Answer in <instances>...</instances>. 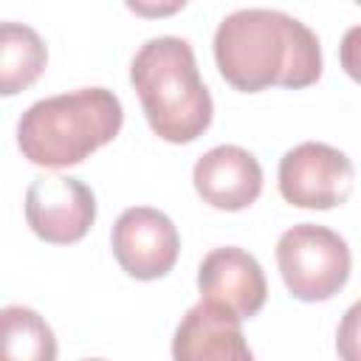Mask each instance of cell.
Instances as JSON below:
<instances>
[{"mask_svg":"<svg viewBox=\"0 0 361 361\" xmlns=\"http://www.w3.org/2000/svg\"><path fill=\"white\" fill-rule=\"evenodd\" d=\"M214 62L220 76L243 93H259L271 85L296 90L322 76V45L293 14L237 8L214 31Z\"/></svg>","mask_w":361,"mask_h":361,"instance_id":"6da1fadb","label":"cell"},{"mask_svg":"<svg viewBox=\"0 0 361 361\" xmlns=\"http://www.w3.org/2000/svg\"><path fill=\"white\" fill-rule=\"evenodd\" d=\"M130 82L158 138L189 144L209 130L214 104L189 39L172 34L147 39L130 62Z\"/></svg>","mask_w":361,"mask_h":361,"instance_id":"7a4b0ae2","label":"cell"},{"mask_svg":"<svg viewBox=\"0 0 361 361\" xmlns=\"http://www.w3.org/2000/svg\"><path fill=\"white\" fill-rule=\"evenodd\" d=\"M121 121L124 110L113 90L79 87L34 102L17 121V147L37 166L65 169L110 144Z\"/></svg>","mask_w":361,"mask_h":361,"instance_id":"3957f363","label":"cell"},{"mask_svg":"<svg viewBox=\"0 0 361 361\" xmlns=\"http://www.w3.org/2000/svg\"><path fill=\"white\" fill-rule=\"evenodd\" d=\"M276 265L285 288L299 302H327L350 279V245L341 234L316 223H296L276 243Z\"/></svg>","mask_w":361,"mask_h":361,"instance_id":"277c9868","label":"cell"},{"mask_svg":"<svg viewBox=\"0 0 361 361\" xmlns=\"http://www.w3.org/2000/svg\"><path fill=\"white\" fill-rule=\"evenodd\" d=\"M353 161L322 141H305L279 161V192L299 209H333L353 195Z\"/></svg>","mask_w":361,"mask_h":361,"instance_id":"5b68a950","label":"cell"},{"mask_svg":"<svg viewBox=\"0 0 361 361\" xmlns=\"http://www.w3.org/2000/svg\"><path fill=\"white\" fill-rule=\"evenodd\" d=\"M113 257L124 274L149 282L166 276L178 262L180 237L175 223L152 206H130L118 214L110 234Z\"/></svg>","mask_w":361,"mask_h":361,"instance_id":"8992f818","label":"cell"},{"mask_svg":"<svg viewBox=\"0 0 361 361\" xmlns=\"http://www.w3.org/2000/svg\"><path fill=\"white\" fill-rule=\"evenodd\" d=\"M25 220L39 240L71 245L90 231L96 220V197L71 175L34 178L25 192Z\"/></svg>","mask_w":361,"mask_h":361,"instance_id":"52a82bcc","label":"cell"},{"mask_svg":"<svg viewBox=\"0 0 361 361\" xmlns=\"http://www.w3.org/2000/svg\"><path fill=\"white\" fill-rule=\"evenodd\" d=\"M197 288L200 299L214 302L240 319L257 316L268 296L262 265L254 254L237 245H223L203 257L197 268Z\"/></svg>","mask_w":361,"mask_h":361,"instance_id":"ba28073f","label":"cell"},{"mask_svg":"<svg viewBox=\"0 0 361 361\" xmlns=\"http://www.w3.org/2000/svg\"><path fill=\"white\" fill-rule=\"evenodd\" d=\"M172 361H254V353L243 336V319L200 299L175 327Z\"/></svg>","mask_w":361,"mask_h":361,"instance_id":"9c48e42d","label":"cell"},{"mask_svg":"<svg viewBox=\"0 0 361 361\" xmlns=\"http://www.w3.org/2000/svg\"><path fill=\"white\" fill-rule=\"evenodd\" d=\"M192 180L203 203L212 209L240 212L259 197L262 166L248 149L237 144H220L197 158Z\"/></svg>","mask_w":361,"mask_h":361,"instance_id":"30bf717a","label":"cell"},{"mask_svg":"<svg viewBox=\"0 0 361 361\" xmlns=\"http://www.w3.org/2000/svg\"><path fill=\"white\" fill-rule=\"evenodd\" d=\"M48 62L42 37L25 25L6 20L0 25V93L14 96L37 82Z\"/></svg>","mask_w":361,"mask_h":361,"instance_id":"8fae6325","label":"cell"},{"mask_svg":"<svg viewBox=\"0 0 361 361\" xmlns=\"http://www.w3.org/2000/svg\"><path fill=\"white\" fill-rule=\"evenodd\" d=\"M0 361H56V336L51 324L25 305L3 307Z\"/></svg>","mask_w":361,"mask_h":361,"instance_id":"7c38bea8","label":"cell"},{"mask_svg":"<svg viewBox=\"0 0 361 361\" xmlns=\"http://www.w3.org/2000/svg\"><path fill=\"white\" fill-rule=\"evenodd\" d=\"M336 353L341 361H361V299L353 302L338 322Z\"/></svg>","mask_w":361,"mask_h":361,"instance_id":"4fadbf2b","label":"cell"},{"mask_svg":"<svg viewBox=\"0 0 361 361\" xmlns=\"http://www.w3.org/2000/svg\"><path fill=\"white\" fill-rule=\"evenodd\" d=\"M338 59H341L344 73L361 85V25H353L344 31L341 45H338Z\"/></svg>","mask_w":361,"mask_h":361,"instance_id":"5bb4252c","label":"cell"},{"mask_svg":"<svg viewBox=\"0 0 361 361\" xmlns=\"http://www.w3.org/2000/svg\"><path fill=\"white\" fill-rule=\"evenodd\" d=\"M85 361H104V358H85Z\"/></svg>","mask_w":361,"mask_h":361,"instance_id":"9a60e30c","label":"cell"}]
</instances>
